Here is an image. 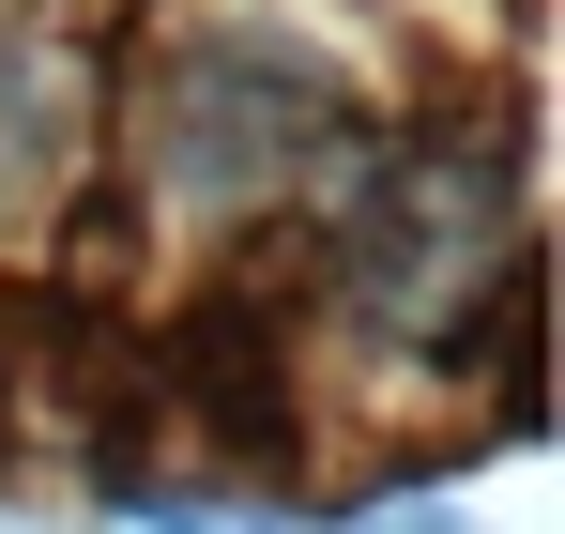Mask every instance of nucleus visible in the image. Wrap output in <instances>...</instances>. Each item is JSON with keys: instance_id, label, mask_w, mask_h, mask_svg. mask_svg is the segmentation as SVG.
Segmentation results:
<instances>
[{"instance_id": "obj_1", "label": "nucleus", "mask_w": 565, "mask_h": 534, "mask_svg": "<svg viewBox=\"0 0 565 534\" xmlns=\"http://www.w3.org/2000/svg\"><path fill=\"white\" fill-rule=\"evenodd\" d=\"M520 275V169L489 138H397L352 153V214H337V290L413 321V337H459L473 290Z\"/></svg>"}, {"instance_id": "obj_3", "label": "nucleus", "mask_w": 565, "mask_h": 534, "mask_svg": "<svg viewBox=\"0 0 565 534\" xmlns=\"http://www.w3.org/2000/svg\"><path fill=\"white\" fill-rule=\"evenodd\" d=\"M31 153H46V77H31V62L0 46V199L31 183Z\"/></svg>"}, {"instance_id": "obj_2", "label": "nucleus", "mask_w": 565, "mask_h": 534, "mask_svg": "<svg viewBox=\"0 0 565 534\" xmlns=\"http://www.w3.org/2000/svg\"><path fill=\"white\" fill-rule=\"evenodd\" d=\"M153 169L169 199H306L321 169H352V107L321 62H276V46H199L169 62V107H153Z\"/></svg>"}]
</instances>
